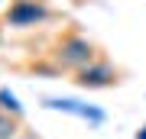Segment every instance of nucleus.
<instances>
[{
    "mask_svg": "<svg viewBox=\"0 0 146 139\" xmlns=\"http://www.w3.org/2000/svg\"><path fill=\"white\" fill-rule=\"evenodd\" d=\"M16 136H20V120L0 113V139H16Z\"/></svg>",
    "mask_w": 146,
    "mask_h": 139,
    "instance_id": "6",
    "label": "nucleus"
},
{
    "mask_svg": "<svg viewBox=\"0 0 146 139\" xmlns=\"http://www.w3.org/2000/svg\"><path fill=\"white\" fill-rule=\"evenodd\" d=\"M0 113H7L13 120L23 117V103H20V97H16L10 88H0Z\"/></svg>",
    "mask_w": 146,
    "mask_h": 139,
    "instance_id": "5",
    "label": "nucleus"
},
{
    "mask_svg": "<svg viewBox=\"0 0 146 139\" xmlns=\"http://www.w3.org/2000/svg\"><path fill=\"white\" fill-rule=\"evenodd\" d=\"M0 42H3V26H0Z\"/></svg>",
    "mask_w": 146,
    "mask_h": 139,
    "instance_id": "8",
    "label": "nucleus"
},
{
    "mask_svg": "<svg viewBox=\"0 0 146 139\" xmlns=\"http://www.w3.org/2000/svg\"><path fill=\"white\" fill-rule=\"evenodd\" d=\"M117 81H120V71L107 58H94L91 65H84L81 71H75V84L84 88V91H104V88H114Z\"/></svg>",
    "mask_w": 146,
    "mask_h": 139,
    "instance_id": "3",
    "label": "nucleus"
},
{
    "mask_svg": "<svg viewBox=\"0 0 146 139\" xmlns=\"http://www.w3.org/2000/svg\"><path fill=\"white\" fill-rule=\"evenodd\" d=\"M133 139H146V126H140V129H136V136Z\"/></svg>",
    "mask_w": 146,
    "mask_h": 139,
    "instance_id": "7",
    "label": "nucleus"
},
{
    "mask_svg": "<svg viewBox=\"0 0 146 139\" xmlns=\"http://www.w3.org/2000/svg\"><path fill=\"white\" fill-rule=\"evenodd\" d=\"M94 58H98V45L88 39V36H78V32H68L55 42L52 49V62L58 71H81L84 65H91Z\"/></svg>",
    "mask_w": 146,
    "mask_h": 139,
    "instance_id": "1",
    "label": "nucleus"
},
{
    "mask_svg": "<svg viewBox=\"0 0 146 139\" xmlns=\"http://www.w3.org/2000/svg\"><path fill=\"white\" fill-rule=\"evenodd\" d=\"M52 16V10L46 7V0H13L7 7L3 23L10 29H33V26H42Z\"/></svg>",
    "mask_w": 146,
    "mask_h": 139,
    "instance_id": "2",
    "label": "nucleus"
},
{
    "mask_svg": "<svg viewBox=\"0 0 146 139\" xmlns=\"http://www.w3.org/2000/svg\"><path fill=\"white\" fill-rule=\"evenodd\" d=\"M0 7H3V0H0Z\"/></svg>",
    "mask_w": 146,
    "mask_h": 139,
    "instance_id": "9",
    "label": "nucleus"
},
{
    "mask_svg": "<svg viewBox=\"0 0 146 139\" xmlns=\"http://www.w3.org/2000/svg\"><path fill=\"white\" fill-rule=\"evenodd\" d=\"M42 107H46V110H58V113L81 117V120H88L91 126H101V123L107 120V113H104L101 107H94V103H81V100H75V97H46Z\"/></svg>",
    "mask_w": 146,
    "mask_h": 139,
    "instance_id": "4",
    "label": "nucleus"
}]
</instances>
